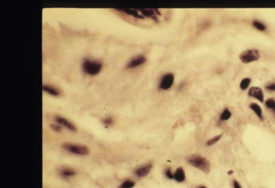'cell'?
Masks as SVG:
<instances>
[{"label":"cell","mask_w":275,"mask_h":188,"mask_svg":"<svg viewBox=\"0 0 275 188\" xmlns=\"http://www.w3.org/2000/svg\"><path fill=\"white\" fill-rule=\"evenodd\" d=\"M188 161L193 167L201 170L205 173H209L211 165L206 158L199 156H192L188 159Z\"/></svg>","instance_id":"6da1fadb"},{"label":"cell","mask_w":275,"mask_h":188,"mask_svg":"<svg viewBox=\"0 0 275 188\" xmlns=\"http://www.w3.org/2000/svg\"><path fill=\"white\" fill-rule=\"evenodd\" d=\"M103 64L98 61L85 60L82 64L83 71L90 75H96L102 69Z\"/></svg>","instance_id":"7a4b0ae2"},{"label":"cell","mask_w":275,"mask_h":188,"mask_svg":"<svg viewBox=\"0 0 275 188\" xmlns=\"http://www.w3.org/2000/svg\"><path fill=\"white\" fill-rule=\"evenodd\" d=\"M62 146L65 150L72 153L80 155V156H86L89 153V148L86 146L65 142Z\"/></svg>","instance_id":"3957f363"},{"label":"cell","mask_w":275,"mask_h":188,"mask_svg":"<svg viewBox=\"0 0 275 188\" xmlns=\"http://www.w3.org/2000/svg\"><path fill=\"white\" fill-rule=\"evenodd\" d=\"M260 52L256 49H249L243 52L239 56L240 59L245 63H250L259 59Z\"/></svg>","instance_id":"277c9868"},{"label":"cell","mask_w":275,"mask_h":188,"mask_svg":"<svg viewBox=\"0 0 275 188\" xmlns=\"http://www.w3.org/2000/svg\"><path fill=\"white\" fill-rule=\"evenodd\" d=\"M174 81V76L172 73L165 75L162 78L159 88L162 90H168L172 86Z\"/></svg>","instance_id":"5b68a950"},{"label":"cell","mask_w":275,"mask_h":188,"mask_svg":"<svg viewBox=\"0 0 275 188\" xmlns=\"http://www.w3.org/2000/svg\"><path fill=\"white\" fill-rule=\"evenodd\" d=\"M55 121H57V122L59 125L64 126L65 128H67L72 131H76V128L75 125L72 123H71V121H69L68 120H67L66 118L59 116H57L55 117Z\"/></svg>","instance_id":"8992f818"},{"label":"cell","mask_w":275,"mask_h":188,"mask_svg":"<svg viewBox=\"0 0 275 188\" xmlns=\"http://www.w3.org/2000/svg\"><path fill=\"white\" fill-rule=\"evenodd\" d=\"M153 165L151 163H148L145 165L142 166L139 168H138L136 170H135V174L138 176L140 177V178H142V177H145V176H147L149 173L150 172L151 169H152Z\"/></svg>","instance_id":"52a82bcc"},{"label":"cell","mask_w":275,"mask_h":188,"mask_svg":"<svg viewBox=\"0 0 275 188\" xmlns=\"http://www.w3.org/2000/svg\"><path fill=\"white\" fill-rule=\"evenodd\" d=\"M145 61H146V58H145V56H139L135 57L132 59H131L130 62L127 63V67L131 68V69L134 68L136 67H138V66H139L140 65L144 63L145 62Z\"/></svg>","instance_id":"ba28073f"},{"label":"cell","mask_w":275,"mask_h":188,"mask_svg":"<svg viewBox=\"0 0 275 188\" xmlns=\"http://www.w3.org/2000/svg\"><path fill=\"white\" fill-rule=\"evenodd\" d=\"M249 96L253 97L254 98H256L258 100L260 101L261 102L263 101V92L260 88L258 87H252L250 88L249 92Z\"/></svg>","instance_id":"9c48e42d"},{"label":"cell","mask_w":275,"mask_h":188,"mask_svg":"<svg viewBox=\"0 0 275 188\" xmlns=\"http://www.w3.org/2000/svg\"><path fill=\"white\" fill-rule=\"evenodd\" d=\"M173 178L177 182H182L185 180L184 171L182 167H179L177 169L174 175H173Z\"/></svg>","instance_id":"30bf717a"},{"label":"cell","mask_w":275,"mask_h":188,"mask_svg":"<svg viewBox=\"0 0 275 188\" xmlns=\"http://www.w3.org/2000/svg\"><path fill=\"white\" fill-rule=\"evenodd\" d=\"M116 10H120V11H123L124 13L130 14L134 17H136L138 18H144V16H143V15L140 14L138 10H135V9H116Z\"/></svg>","instance_id":"8fae6325"},{"label":"cell","mask_w":275,"mask_h":188,"mask_svg":"<svg viewBox=\"0 0 275 188\" xmlns=\"http://www.w3.org/2000/svg\"><path fill=\"white\" fill-rule=\"evenodd\" d=\"M43 90L45 91L46 92L48 93L49 94L54 96H58L60 94V92L57 88H55L53 86H43Z\"/></svg>","instance_id":"7c38bea8"},{"label":"cell","mask_w":275,"mask_h":188,"mask_svg":"<svg viewBox=\"0 0 275 188\" xmlns=\"http://www.w3.org/2000/svg\"><path fill=\"white\" fill-rule=\"evenodd\" d=\"M76 174V173L75 170L69 168H65L60 171V174L63 178H69L75 176Z\"/></svg>","instance_id":"4fadbf2b"},{"label":"cell","mask_w":275,"mask_h":188,"mask_svg":"<svg viewBox=\"0 0 275 188\" xmlns=\"http://www.w3.org/2000/svg\"><path fill=\"white\" fill-rule=\"evenodd\" d=\"M140 11L142 13L143 16H148V17H151L153 18L155 20L157 21L158 19H157L156 16L155 14V11L153 10L152 9H140Z\"/></svg>","instance_id":"5bb4252c"},{"label":"cell","mask_w":275,"mask_h":188,"mask_svg":"<svg viewBox=\"0 0 275 188\" xmlns=\"http://www.w3.org/2000/svg\"><path fill=\"white\" fill-rule=\"evenodd\" d=\"M250 108L253 110V111L255 112V113L256 114V115L259 117L260 119L263 120V116H262V110L261 107L258 105L256 103H252L250 104Z\"/></svg>","instance_id":"9a60e30c"},{"label":"cell","mask_w":275,"mask_h":188,"mask_svg":"<svg viewBox=\"0 0 275 188\" xmlns=\"http://www.w3.org/2000/svg\"><path fill=\"white\" fill-rule=\"evenodd\" d=\"M134 186H135V182L132 180H128L123 182L120 186L119 188H132Z\"/></svg>","instance_id":"2e32d148"},{"label":"cell","mask_w":275,"mask_h":188,"mask_svg":"<svg viewBox=\"0 0 275 188\" xmlns=\"http://www.w3.org/2000/svg\"><path fill=\"white\" fill-rule=\"evenodd\" d=\"M250 79L249 78H246L243 79L242 81H241V84H240V87L242 90H245L247 88L250 84Z\"/></svg>","instance_id":"e0dca14e"},{"label":"cell","mask_w":275,"mask_h":188,"mask_svg":"<svg viewBox=\"0 0 275 188\" xmlns=\"http://www.w3.org/2000/svg\"><path fill=\"white\" fill-rule=\"evenodd\" d=\"M231 116L232 114L230 112L229 110L228 109H225L220 116V119L222 120H227L231 117Z\"/></svg>","instance_id":"ac0fdd59"},{"label":"cell","mask_w":275,"mask_h":188,"mask_svg":"<svg viewBox=\"0 0 275 188\" xmlns=\"http://www.w3.org/2000/svg\"><path fill=\"white\" fill-rule=\"evenodd\" d=\"M221 137H222V135H217V136H216L215 137H213L212 139H210V140H209L208 141H207V145H208V146L213 145H214V144H215L216 142H217L220 139Z\"/></svg>","instance_id":"d6986e66"},{"label":"cell","mask_w":275,"mask_h":188,"mask_svg":"<svg viewBox=\"0 0 275 188\" xmlns=\"http://www.w3.org/2000/svg\"><path fill=\"white\" fill-rule=\"evenodd\" d=\"M252 24H253V26L259 30L264 31L265 30V26L257 21H254L253 22H252Z\"/></svg>","instance_id":"ffe728a7"},{"label":"cell","mask_w":275,"mask_h":188,"mask_svg":"<svg viewBox=\"0 0 275 188\" xmlns=\"http://www.w3.org/2000/svg\"><path fill=\"white\" fill-rule=\"evenodd\" d=\"M266 106L270 108H273L275 110V101L273 99H269L265 101Z\"/></svg>","instance_id":"44dd1931"},{"label":"cell","mask_w":275,"mask_h":188,"mask_svg":"<svg viewBox=\"0 0 275 188\" xmlns=\"http://www.w3.org/2000/svg\"><path fill=\"white\" fill-rule=\"evenodd\" d=\"M113 122H114V120L111 117H108L103 120L104 124L106 126H109V125H111L112 124H113Z\"/></svg>","instance_id":"7402d4cb"},{"label":"cell","mask_w":275,"mask_h":188,"mask_svg":"<svg viewBox=\"0 0 275 188\" xmlns=\"http://www.w3.org/2000/svg\"><path fill=\"white\" fill-rule=\"evenodd\" d=\"M165 175L166 176L167 178H168L169 179H172L173 178V175L172 173V170L170 168H168L166 170H165Z\"/></svg>","instance_id":"603a6c76"},{"label":"cell","mask_w":275,"mask_h":188,"mask_svg":"<svg viewBox=\"0 0 275 188\" xmlns=\"http://www.w3.org/2000/svg\"><path fill=\"white\" fill-rule=\"evenodd\" d=\"M267 90L275 91V83H272V84H269L265 86Z\"/></svg>","instance_id":"cb8c5ba5"},{"label":"cell","mask_w":275,"mask_h":188,"mask_svg":"<svg viewBox=\"0 0 275 188\" xmlns=\"http://www.w3.org/2000/svg\"><path fill=\"white\" fill-rule=\"evenodd\" d=\"M51 127H52V128L55 131H57V132H59V131H61V126H59V125H54V124H52V125H51Z\"/></svg>","instance_id":"d4e9b609"},{"label":"cell","mask_w":275,"mask_h":188,"mask_svg":"<svg viewBox=\"0 0 275 188\" xmlns=\"http://www.w3.org/2000/svg\"><path fill=\"white\" fill-rule=\"evenodd\" d=\"M233 186H234V188H242L241 187V185L239 184V182L235 181V180L233 181Z\"/></svg>","instance_id":"484cf974"},{"label":"cell","mask_w":275,"mask_h":188,"mask_svg":"<svg viewBox=\"0 0 275 188\" xmlns=\"http://www.w3.org/2000/svg\"><path fill=\"white\" fill-rule=\"evenodd\" d=\"M232 173H233V171H232V170H230V171H229V172H228V174H232Z\"/></svg>","instance_id":"4316f807"},{"label":"cell","mask_w":275,"mask_h":188,"mask_svg":"<svg viewBox=\"0 0 275 188\" xmlns=\"http://www.w3.org/2000/svg\"><path fill=\"white\" fill-rule=\"evenodd\" d=\"M199 188H206L205 187H199Z\"/></svg>","instance_id":"83f0119b"}]
</instances>
